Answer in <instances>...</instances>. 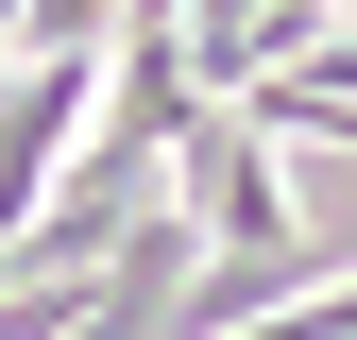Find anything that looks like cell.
<instances>
[{"label":"cell","mask_w":357,"mask_h":340,"mask_svg":"<svg viewBox=\"0 0 357 340\" xmlns=\"http://www.w3.org/2000/svg\"><path fill=\"white\" fill-rule=\"evenodd\" d=\"M324 34H340V0H188V34H170V52H188L204 102H255V85H289Z\"/></svg>","instance_id":"obj_1"},{"label":"cell","mask_w":357,"mask_h":340,"mask_svg":"<svg viewBox=\"0 0 357 340\" xmlns=\"http://www.w3.org/2000/svg\"><path fill=\"white\" fill-rule=\"evenodd\" d=\"M0 68H17V0H0Z\"/></svg>","instance_id":"obj_2"}]
</instances>
